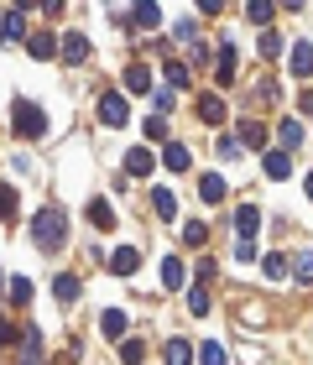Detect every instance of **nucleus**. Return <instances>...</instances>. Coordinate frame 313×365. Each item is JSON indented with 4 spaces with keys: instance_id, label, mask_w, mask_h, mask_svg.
Here are the masks:
<instances>
[{
    "instance_id": "1",
    "label": "nucleus",
    "mask_w": 313,
    "mask_h": 365,
    "mask_svg": "<svg viewBox=\"0 0 313 365\" xmlns=\"http://www.w3.org/2000/svg\"><path fill=\"white\" fill-rule=\"evenodd\" d=\"M63 240H68V214L58 204L31 214V245H37V251H63Z\"/></svg>"
},
{
    "instance_id": "2",
    "label": "nucleus",
    "mask_w": 313,
    "mask_h": 365,
    "mask_svg": "<svg viewBox=\"0 0 313 365\" xmlns=\"http://www.w3.org/2000/svg\"><path fill=\"white\" fill-rule=\"evenodd\" d=\"M11 130H16L21 141H42V136H47V115H42V105H31V99H16Z\"/></svg>"
},
{
    "instance_id": "3",
    "label": "nucleus",
    "mask_w": 313,
    "mask_h": 365,
    "mask_svg": "<svg viewBox=\"0 0 313 365\" xmlns=\"http://www.w3.org/2000/svg\"><path fill=\"white\" fill-rule=\"evenodd\" d=\"M100 120H105L110 130H120V125L130 120V105H125V94H115V89H110V94H100Z\"/></svg>"
},
{
    "instance_id": "4",
    "label": "nucleus",
    "mask_w": 313,
    "mask_h": 365,
    "mask_svg": "<svg viewBox=\"0 0 313 365\" xmlns=\"http://www.w3.org/2000/svg\"><path fill=\"white\" fill-rule=\"evenodd\" d=\"M16 365H42V334L37 329H21V334H16Z\"/></svg>"
},
{
    "instance_id": "5",
    "label": "nucleus",
    "mask_w": 313,
    "mask_h": 365,
    "mask_svg": "<svg viewBox=\"0 0 313 365\" xmlns=\"http://www.w3.org/2000/svg\"><path fill=\"white\" fill-rule=\"evenodd\" d=\"M21 37H26V11L11 6L6 16H0V42H21Z\"/></svg>"
},
{
    "instance_id": "6",
    "label": "nucleus",
    "mask_w": 313,
    "mask_h": 365,
    "mask_svg": "<svg viewBox=\"0 0 313 365\" xmlns=\"http://www.w3.org/2000/svg\"><path fill=\"white\" fill-rule=\"evenodd\" d=\"M287 68H292V78H313V42H292Z\"/></svg>"
},
{
    "instance_id": "7",
    "label": "nucleus",
    "mask_w": 313,
    "mask_h": 365,
    "mask_svg": "<svg viewBox=\"0 0 313 365\" xmlns=\"http://www.w3.org/2000/svg\"><path fill=\"white\" fill-rule=\"evenodd\" d=\"M136 267H141V251H136V245H120V251H110V272H115V277H130Z\"/></svg>"
},
{
    "instance_id": "8",
    "label": "nucleus",
    "mask_w": 313,
    "mask_h": 365,
    "mask_svg": "<svg viewBox=\"0 0 313 365\" xmlns=\"http://www.w3.org/2000/svg\"><path fill=\"white\" fill-rule=\"evenodd\" d=\"M256 225H261V209H256V204H240V209H235V240H251Z\"/></svg>"
},
{
    "instance_id": "9",
    "label": "nucleus",
    "mask_w": 313,
    "mask_h": 365,
    "mask_svg": "<svg viewBox=\"0 0 313 365\" xmlns=\"http://www.w3.org/2000/svg\"><path fill=\"white\" fill-rule=\"evenodd\" d=\"M214 84H220V89H230V84H235V47H220V63H214Z\"/></svg>"
},
{
    "instance_id": "10",
    "label": "nucleus",
    "mask_w": 313,
    "mask_h": 365,
    "mask_svg": "<svg viewBox=\"0 0 313 365\" xmlns=\"http://www.w3.org/2000/svg\"><path fill=\"white\" fill-rule=\"evenodd\" d=\"M58 53L68 58V63H84L89 58V42H84V31H63V42H58Z\"/></svg>"
},
{
    "instance_id": "11",
    "label": "nucleus",
    "mask_w": 313,
    "mask_h": 365,
    "mask_svg": "<svg viewBox=\"0 0 313 365\" xmlns=\"http://www.w3.org/2000/svg\"><path fill=\"white\" fill-rule=\"evenodd\" d=\"M199 120L204 125H225V99L220 94H199Z\"/></svg>"
},
{
    "instance_id": "12",
    "label": "nucleus",
    "mask_w": 313,
    "mask_h": 365,
    "mask_svg": "<svg viewBox=\"0 0 313 365\" xmlns=\"http://www.w3.org/2000/svg\"><path fill=\"white\" fill-rule=\"evenodd\" d=\"M261 173H267L272 182H282V178H292V162H287V152H267V157H261Z\"/></svg>"
},
{
    "instance_id": "13",
    "label": "nucleus",
    "mask_w": 313,
    "mask_h": 365,
    "mask_svg": "<svg viewBox=\"0 0 313 365\" xmlns=\"http://www.w3.org/2000/svg\"><path fill=\"white\" fill-rule=\"evenodd\" d=\"M152 89V68H146V63H130L125 68V94H146Z\"/></svg>"
},
{
    "instance_id": "14",
    "label": "nucleus",
    "mask_w": 313,
    "mask_h": 365,
    "mask_svg": "<svg viewBox=\"0 0 313 365\" xmlns=\"http://www.w3.org/2000/svg\"><path fill=\"white\" fill-rule=\"evenodd\" d=\"M31 58H58V31H31Z\"/></svg>"
},
{
    "instance_id": "15",
    "label": "nucleus",
    "mask_w": 313,
    "mask_h": 365,
    "mask_svg": "<svg viewBox=\"0 0 313 365\" xmlns=\"http://www.w3.org/2000/svg\"><path fill=\"white\" fill-rule=\"evenodd\" d=\"M152 168H157V162H152V152H146V146H136V152H125V173H130V178H146Z\"/></svg>"
},
{
    "instance_id": "16",
    "label": "nucleus",
    "mask_w": 313,
    "mask_h": 365,
    "mask_svg": "<svg viewBox=\"0 0 313 365\" xmlns=\"http://www.w3.org/2000/svg\"><path fill=\"white\" fill-rule=\"evenodd\" d=\"M125 324H130V319H125L120 308H105V313H100V329H105V339H120V334H125Z\"/></svg>"
},
{
    "instance_id": "17",
    "label": "nucleus",
    "mask_w": 313,
    "mask_h": 365,
    "mask_svg": "<svg viewBox=\"0 0 313 365\" xmlns=\"http://www.w3.org/2000/svg\"><path fill=\"white\" fill-rule=\"evenodd\" d=\"M199 198H204V204H220V198H225V178L220 173H204L199 178Z\"/></svg>"
},
{
    "instance_id": "18",
    "label": "nucleus",
    "mask_w": 313,
    "mask_h": 365,
    "mask_svg": "<svg viewBox=\"0 0 313 365\" xmlns=\"http://www.w3.org/2000/svg\"><path fill=\"white\" fill-rule=\"evenodd\" d=\"M89 225L94 230H115V209L105 204V198H89Z\"/></svg>"
},
{
    "instance_id": "19",
    "label": "nucleus",
    "mask_w": 313,
    "mask_h": 365,
    "mask_svg": "<svg viewBox=\"0 0 313 365\" xmlns=\"http://www.w3.org/2000/svg\"><path fill=\"white\" fill-rule=\"evenodd\" d=\"M162 360H168V365H193V344H188V339H168Z\"/></svg>"
},
{
    "instance_id": "20",
    "label": "nucleus",
    "mask_w": 313,
    "mask_h": 365,
    "mask_svg": "<svg viewBox=\"0 0 313 365\" xmlns=\"http://www.w3.org/2000/svg\"><path fill=\"white\" fill-rule=\"evenodd\" d=\"M162 168H168V173H183V168H188V146H183V141H168V152H162Z\"/></svg>"
},
{
    "instance_id": "21",
    "label": "nucleus",
    "mask_w": 313,
    "mask_h": 365,
    "mask_svg": "<svg viewBox=\"0 0 313 365\" xmlns=\"http://www.w3.org/2000/svg\"><path fill=\"white\" fill-rule=\"evenodd\" d=\"M78 287H84V282H78L73 272H63V277L53 282V292H58V303H78Z\"/></svg>"
},
{
    "instance_id": "22",
    "label": "nucleus",
    "mask_w": 313,
    "mask_h": 365,
    "mask_svg": "<svg viewBox=\"0 0 313 365\" xmlns=\"http://www.w3.org/2000/svg\"><path fill=\"white\" fill-rule=\"evenodd\" d=\"M162 73H168V89H188V84H193L188 63H178V58H168V68H162Z\"/></svg>"
},
{
    "instance_id": "23",
    "label": "nucleus",
    "mask_w": 313,
    "mask_h": 365,
    "mask_svg": "<svg viewBox=\"0 0 313 365\" xmlns=\"http://www.w3.org/2000/svg\"><path fill=\"white\" fill-rule=\"evenodd\" d=\"M152 209H157V220H173V214H178V198H173L168 188H152Z\"/></svg>"
},
{
    "instance_id": "24",
    "label": "nucleus",
    "mask_w": 313,
    "mask_h": 365,
    "mask_svg": "<svg viewBox=\"0 0 313 365\" xmlns=\"http://www.w3.org/2000/svg\"><path fill=\"white\" fill-rule=\"evenodd\" d=\"M6 292H11V303H16V308L31 303V282H26V277H11V282H6Z\"/></svg>"
},
{
    "instance_id": "25",
    "label": "nucleus",
    "mask_w": 313,
    "mask_h": 365,
    "mask_svg": "<svg viewBox=\"0 0 313 365\" xmlns=\"http://www.w3.org/2000/svg\"><path fill=\"white\" fill-rule=\"evenodd\" d=\"M240 141H245V146H267V125H261V120H245V125H240Z\"/></svg>"
},
{
    "instance_id": "26",
    "label": "nucleus",
    "mask_w": 313,
    "mask_h": 365,
    "mask_svg": "<svg viewBox=\"0 0 313 365\" xmlns=\"http://www.w3.org/2000/svg\"><path fill=\"white\" fill-rule=\"evenodd\" d=\"M130 21L152 31V26H162V11H157V6H136V11H130Z\"/></svg>"
},
{
    "instance_id": "27",
    "label": "nucleus",
    "mask_w": 313,
    "mask_h": 365,
    "mask_svg": "<svg viewBox=\"0 0 313 365\" xmlns=\"http://www.w3.org/2000/svg\"><path fill=\"white\" fill-rule=\"evenodd\" d=\"M261 267H267V277H272V282H282V277L292 272V267H287V256H282V251H272L267 261H261Z\"/></svg>"
},
{
    "instance_id": "28",
    "label": "nucleus",
    "mask_w": 313,
    "mask_h": 365,
    "mask_svg": "<svg viewBox=\"0 0 313 365\" xmlns=\"http://www.w3.org/2000/svg\"><path fill=\"white\" fill-rule=\"evenodd\" d=\"M183 240H188V245H209V225H204V220H188V225H183Z\"/></svg>"
},
{
    "instance_id": "29",
    "label": "nucleus",
    "mask_w": 313,
    "mask_h": 365,
    "mask_svg": "<svg viewBox=\"0 0 313 365\" xmlns=\"http://www.w3.org/2000/svg\"><path fill=\"white\" fill-rule=\"evenodd\" d=\"M162 282H168V287H183V261H178V256L162 261Z\"/></svg>"
},
{
    "instance_id": "30",
    "label": "nucleus",
    "mask_w": 313,
    "mask_h": 365,
    "mask_svg": "<svg viewBox=\"0 0 313 365\" xmlns=\"http://www.w3.org/2000/svg\"><path fill=\"white\" fill-rule=\"evenodd\" d=\"M120 360H125V365H141V360H146V344H141V339H125V344H120Z\"/></svg>"
},
{
    "instance_id": "31",
    "label": "nucleus",
    "mask_w": 313,
    "mask_h": 365,
    "mask_svg": "<svg viewBox=\"0 0 313 365\" xmlns=\"http://www.w3.org/2000/svg\"><path fill=\"white\" fill-rule=\"evenodd\" d=\"M199 365H225V350H220L214 339H204V344H199Z\"/></svg>"
},
{
    "instance_id": "32",
    "label": "nucleus",
    "mask_w": 313,
    "mask_h": 365,
    "mask_svg": "<svg viewBox=\"0 0 313 365\" xmlns=\"http://www.w3.org/2000/svg\"><path fill=\"white\" fill-rule=\"evenodd\" d=\"M277 136H282V146H298L303 141V125L298 120H282V125H277Z\"/></svg>"
},
{
    "instance_id": "33",
    "label": "nucleus",
    "mask_w": 313,
    "mask_h": 365,
    "mask_svg": "<svg viewBox=\"0 0 313 365\" xmlns=\"http://www.w3.org/2000/svg\"><path fill=\"white\" fill-rule=\"evenodd\" d=\"M0 220H16V188H0Z\"/></svg>"
},
{
    "instance_id": "34",
    "label": "nucleus",
    "mask_w": 313,
    "mask_h": 365,
    "mask_svg": "<svg viewBox=\"0 0 313 365\" xmlns=\"http://www.w3.org/2000/svg\"><path fill=\"white\" fill-rule=\"evenodd\" d=\"M282 53V37H277V31H261V58H277Z\"/></svg>"
},
{
    "instance_id": "35",
    "label": "nucleus",
    "mask_w": 313,
    "mask_h": 365,
    "mask_svg": "<svg viewBox=\"0 0 313 365\" xmlns=\"http://www.w3.org/2000/svg\"><path fill=\"white\" fill-rule=\"evenodd\" d=\"M168 110H173V89H157V99H152V115H162V120H168Z\"/></svg>"
},
{
    "instance_id": "36",
    "label": "nucleus",
    "mask_w": 313,
    "mask_h": 365,
    "mask_svg": "<svg viewBox=\"0 0 313 365\" xmlns=\"http://www.w3.org/2000/svg\"><path fill=\"white\" fill-rule=\"evenodd\" d=\"M292 277H298V282H313V256H298V261H292Z\"/></svg>"
},
{
    "instance_id": "37",
    "label": "nucleus",
    "mask_w": 313,
    "mask_h": 365,
    "mask_svg": "<svg viewBox=\"0 0 313 365\" xmlns=\"http://www.w3.org/2000/svg\"><path fill=\"white\" fill-rule=\"evenodd\" d=\"M146 136H152V141H168V120H162V115H152V120H146Z\"/></svg>"
},
{
    "instance_id": "38",
    "label": "nucleus",
    "mask_w": 313,
    "mask_h": 365,
    "mask_svg": "<svg viewBox=\"0 0 313 365\" xmlns=\"http://www.w3.org/2000/svg\"><path fill=\"white\" fill-rule=\"evenodd\" d=\"M245 16H251V21H272L277 11H272V6H261V0H256V6H245Z\"/></svg>"
},
{
    "instance_id": "39",
    "label": "nucleus",
    "mask_w": 313,
    "mask_h": 365,
    "mask_svg": "<svg viewBox=\"0 0 313 365\" xmlns=\"http://www.w3.org/2000/svg\"><path fill=\"white\" fill-rule=\"evenodd\" d=\"M235 261H256V240H235Z\"/></svg>"
},
{
    "instance_id": "40",
    "label": "nucleus",
    "mask_w": 313,
    "mask_h": 365,
    "mask_svg": "<svg viewBox=\"0 0 313 365\" xmlns=\"http://www.w3.org/2000/svg\"><path fill=\"white\" fill-rule=\"evenodd\" d=\"M188 313H209V292H188Z\"/></svg>"
},
{
    "instance_id": "41",
    "label": "nucleus",
    "mask_w": 313,
    "mask_h": 365,
    "mask_svg": "<svg viewBox=\"0 0 313 365\" xmlns=\"http://www.w3.org/2000/svg\"><path fill=\"white\" fill-rule=\"evenodd\" d=\"M16 334H21V329H11V324H6V319H0V350H6V344H11V339H16Z\"/></svg>"
},
{
    "instance_id": "42",
    "label": "nucleus",
    "mask_w": 313,
    "mask_h": 365,
    "mask_svg": "<svg viewBox=\"0 0 313 365\" xmlns=\"http://www.w3.org/2000/svg\"><path fill=\"white\" fill-rule=\"evenodd\" d=\"M303 110H308V115H313V89H308V94H303Z\"/></svg>"
},
{
    "instance_id": "43",
    "label": "nucleus",
    "mask_w": 313,
    "mask_h": 365,
    "mask_svg": "<svg viewBox=\"0 0 313 365\" xmlns=\"http://www.w3.org/2000/svg\"><path fill=\"white\" fill-rule=\"evenodd\" d=\"M308 198H313V173H308Z\"/></svg>"
}]
</instances>
